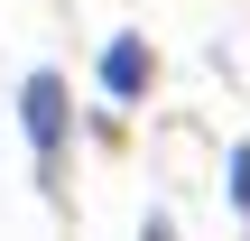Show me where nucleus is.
<instances>
[{"mask_svg":"<svg viewBox=\"0 0 250 241\" xmlns=\"http://www.w3.org/2000/svg\"><path fill=\"white\" fill-rule=\"evenodd\" d=\"M19 111H28V139H37V158H56V149H65V74H28Z\"/></svg>","mask_w":250,"mask_h":241,"instance_id":"nucleus-1","label":"nucleus"},{"mask_svg":"<svg viewBox=\"0 0 250 241\" xmlns=\"http://www.w3.org/2000/svg\"><path fill=\"white\" fill-rule=\"evenodd\" d=\"M102 93H121V102L148 93V46H139V37H111V46H102Z\"/></svg>","mask_w":250,"mask_h":241,"instance_id":"nucleus-2","label":"nucleus"},{"mask_svg":"<svg viewBox=\"0 0 250 241\" xmlns=\"http://www.w3.org/2000/svg\"><path fill=\"white\" fill-rule=\"evenodd\" d=\"M232 204H241V214H250V149H241V158H232Z\"/></svg>","mask_w":250,"mask_h":241,"instance_id":"nucleus-3","label":"nucleus"}]
</instances>
